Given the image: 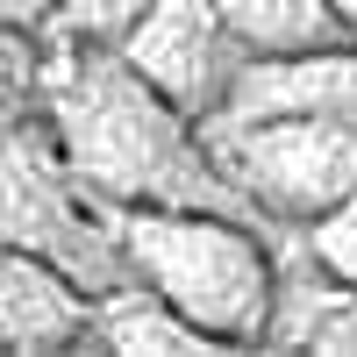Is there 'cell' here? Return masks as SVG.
<instances>
[{
  "instance_id": "1",
  "label": "cell",
  "mask_w": 357,
  "mask_h": 357,
  "mask_svg": "<svg viewBox=\"0 0 357 357\" xmlns=\"http://www.w3.org/2000/svg\"><path fill=\"white\" fill-rule=\"evenodd\" d=\"M36 114L50 122L72 172L107 207H222V215H257L250 193L215 158L207 129L172 93H158L122 50L43 43Z\"/></svg>"
},
{
  "instance_id": "2",
  "label": "cell",
  "mask_w": 357,
  "mask_h": 357,
  "mask_svg": "<svg viewBox=\"0 0 357 357\" xmlns=\"http://www.w3.org/2000/svg\"><path fill=\"white\" fill-rule=\"evenodd\" d=\"M122 250L143 286L193 314L222 350H257L272 329L286 229L222 207H122Z\"/></svg>"
},
{
  "instance_id": "3",
  "label": "cell",
  "mask_w": 357,
  "mask_h": 357,
  "mask_svg": "<svg viewBox=\"0 0 357 357\" xmlns=\"http://www.w3.org/2000/svg\"><path fill=\"white\" fill-rule=\"evenodd\" d=\"M0 236H8V250H36L65 264L86 293H114L136 279L122 250V207H107L72 172L43 114L0 122Z\"/></svg>"
},
{
  "instance_id": "4",
  "label": "cell",
  "mask_w": 357,
  "mask_h": 357,
  "mask_svg": "<svg viewBox=\"0 0 357 357\" xmlns=\"http://www.w3.org/2000/svg\"><path fill=\"white\" fill-rule=\"evenodd\" d=\"M200 129L272 229H314L357 200V114H215Z\"/></svg>"
},
{
  "instance_id": "5",
  "label": "cell",
  "mask_w": 357,
  "mask_h": 357,
  "mask_svg": "<svg viewBox=\"0 0 357 357\" xmlns=\"http://www.w3.org/2000/svg\"><path fill=\"white\" fill-rule=\"evenodd\" d=\"M122 57L158 86V93H172L193 122H207V114L229 107L236 72H243L250 50L236 43L222 0H158V8L129 29Z\"/></svg>"
},
{
  "instance_id": "6",
  "label": "cell",
  "mask_w": 357,
  "mask_h": 357,
  "mask_svg": "<svg viewBox=\"0 0 357 357\" xmlns=\"http://www.w3.org/2000/svg\"><path fill=\"white\" fill-rule=\"evenodd\" d=\"M100 293H86L65 264H50L36 250L0 257V343L15 357H65L93 343Z\"/></svg>"
},
{
  "instance_id": "7",
  "label": "cell",
  "mask_w": 357,
  "mask_h": 357,
  "mask_svg": "<svg viewBox=\"0 0 357 357\" xmlns=\"http://www.w3.org/2000/svg\"><path fill=\"white\" fill-rule=\"evenodd\" d=\"M222 114H243V122H264V114H357V43L243 57Z\"/></svg>"
},
{
  "instance_id": "8",
  "label": "cell",
  "mask_w": 357,
  "mask_h": 357,
  "mask_svg": "<svg viewBox=\"0 0 357 357\" xmlns=\"http://www.w3.org/2000/svg\"><path fill=\"white\" fill-rule=\"evenodd\" d=\"M86 350H100V357H193V350H222L215 336L200 329L193 314H178L158 286H114L100 293V314H93V343Z\"/></svg>"
},
{
  "instance_id": "9",
  "label": "cell",
  "mask_w": 357,
  "mask_h": 357,
  "mask_svg": "<svg viewBox=\"0 0 357 357\" xmlns=\"http://www.w3.org/2000/svg\"><path fill=\"white\" fill-rule=\"evenodd\" d=\"M236 43L250 57L272 50H314V43H350V22L336 0H222Z\"/></svg>"
},
{
  "instance_id": "10",
  "label": "cell",
  "mask_w": 357,
  "mask_h": 357,
  "mask_svg": "<svg viewBox=\"0 0 357 357\" xmlns=\"http://www.w3.org/2000/svg\"><path fill=\"white\" fill-rule=\"evenodd\" d=\"M158 0H57L43 22V43H79V50H122L129 29Z\"/></svg>"
},
{
  "instance_id": "11",
  "label": "cell",
  "mask_w": 357,
  "mask_h": 357,
  "mask_svg": "<svg viewBox=\"0 0 357 357\" xmlns=\"http://www.w3.org/2000/svg\"><path fill=\"white\" fill-rule=\"evenodd\" d=\"M293 236H301V243H307L321 264H329L336 279H350V286H357V200H343L336 215H321L314 229H293Z\"/></svg>"
},
{
  "instance_id": "12",
  "label": "cell",
  "mask_w": 357,
  "mask_h": 357,
  "mask_svg": "<svg viewBox=\"0 0 357 357\" xmlns=\"http://www.w3.org/2000/svg\"><path fill=\"white\" fill-rule=\"evenodd\" d=\"M50 8H57V0H8V29H36V36H43Z\"/></svg>"
},
{
  "instance_id": "13",
  "label": "cell",
  "mask_w": 357,
  "mask_h": 357,
  "mask_svg": "<svg viewBox=\"0 0 357 357\" xmlns=\"http://www.w3.org/2000/svg\"><path fill=\"white\" fill-rule=\"evenodd\" d=\"M336 8H343V22H350V43H357V0H336Z\"/></svg>"
}]
</instances>
